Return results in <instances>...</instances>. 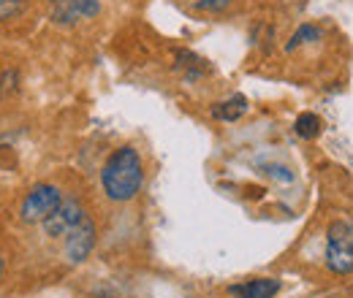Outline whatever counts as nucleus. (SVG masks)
I'll return each instance as SVG.
<instances>
[{
	"label": "nucleus",
	"instance_id": "f257e3e1",
	"mask_svg": "<svg viewBox=\"0 0 353 298\" xmlns=\"http://www.w3.org/2000/svg\"><path fill=\"white\" fill-rule=\"evenodd\" d=\"M141 182H144V166H141V158L133 147H120L112 152V158L103 163L101 171V184H103V193L112 198V201H131L133 195L141 190Z\"/></svg>",
	"mask_w": 353,
	"mask_h": 298
},
{
	"label": "nucleus",
	"instance_id": "f03ea898",
	"mask_svg": "<svg viewBox=\"0 0 353 298\" xmlns=\"http://www.w3.org/2000/svg\"><path fill=\"white\" fill-rule=\"evenodd\" d=\"M326 266L334 274L353 271V220H337L326 233Z\"/></svg>",
	"mask_w": 353,
	"mask_h": 298
},
{
	"label": "nucleus",
	"instance_id": "7ed1b4c3",
	"mask_svg": "<svg viewBox=\"0 0 353 298\" xmlns=\"http://www.w3.org/2000/svg\"><path fill=\"white\" fill-rule=\"evenodd\" d=\"M60 204H63V195H60V190L54 184H36L25 195L19 214H22L25 222H44Z\"/></svg>",
	"mask_w": 353,
	"mask_h": 298
},
{
	"label": "nucleus",
	"instance_id": "20e7f679",
	"mask_svg": "<svg viewBox=\"0 0 353 298\" xmlns=\"http://www.w3.org/2000/svg\"><path fill=\"white\" fill-rule=\"evenodd\" d=\"M85 217H88V214L79 206V201H63V204L44 220L46 236H54V239H57V236H68Z\"/></svg>",
	"mask_w": 353,
	"mask_h": 298
},
{
	"label": "nucleus",
	"instance_id": "39448f33",
	"mask_svg": "<svg viewBox=\"0 0 353 298\" xmlns=\"http://www.w3.org/2000/svg\"><path fill=\"white\" fill-rule=\"evenodd\" d=\"M101 11L98 0H52V22L74 25L79 19H90Z\"/></svg>",
	"mask_w": 353,
	"mask_h": 298
},
{
	"label": "nucleus",
	"instance_id": "423d86ee",
	"mask_svg": "<svg viewBox=\"0 0 353 298\" xmlns=\"http://www.w3.org/2000/svg\"><path fill=\"white\" fill-rule=\"evenodd\" d=\"M92 247H95V225L85 217V220L65 236V255H68L71 263H82V260H88V255L92 253Z\"/></svg>",
	"mask_w": 353,
	"mask_h": 298
},
{
	"label": "nucleus",
	"instance_id": "0eeeda50",
	"mask_svg": "<svg viewBox=\"0 0 353 298\" xmlns=\"http://www.w3.org/2000/svg\"><path fill=\"white\" fill-rule=\"evenodd\" d=\"M280 290V282L277 279H269V277H261V279H250V282H242V285H231L228 293L234 298H274Z\"/></svg>",
	"mask_w": 353,
	"mask_h": 298
},
{
	"label": "nucleus",
	"instance_id": "6e6552de",
	"mask_svg": "<svg viewBox=\"0 0 353 298\" xmlns=\"http://www.w3.org/2000/svg\"><path fill=\"white\" fill-rule=\"evenodd\" d=\"M245 111H248V98H245V95H234V98L221 100V103L212 106V117L221 120V123H234V120H239Z\"/></svg>",
	"mask_w": 353,
	"mask_h": 298
},
{
	"label": "nucleus",
	"instance_id": "1a4fd4ad",
	"mask_svg": "<svg viewBox=\"0 0 353 298\" xmlns=\"http://www.w3.org/2000/svg\"><path fill=\"white\" fill-rule=\"evenodd\" d=\"M321 130H323V123H321V117H318V114H312V111L299 114V117H296V123H294V133H296L299 138H305V141L318 138V136H321Z\"/></svg>",
	"mask_w": 353,
	"mask_h": 298
},
{
	"label": "nucleus",
	"instance_id": "9d476101",
	"mask_svg": "<svg viewBox=\"0 0 353 298\" xmlns=\"http://www.w3.org/2000/svg\"><path fill=\"white\" fill-rule=\"evenodd\" d=\"M321 39V30L315 28V25H302L294 36H291V41H288V52H294V49H299V46H305V43H312V41H318Z\"/></svg>",
	"mask_w": 353,
	"mask_h": 298
},
{
	"label": "nucleus",
	"instance_id": "9b49d317",
	"mask_svg": "<svg viewBox=\"0 0 353 298\" xmlns=\"http://www.w3.org/2000/svg\"><path fill=\"white\" fill-rule=\"evenodd\" d=\"M25 8V0H0V22L14 19Z\"/></svg>",
	"mask_w": 353,
	"mask_h": 298
},
{
	"label": "nucleus",
	"instance_id": "f8f14e48",
	"mask_svg": "<svg viewBox=\"0 0 353 298\" xmlns=\"http://www.w3.org/2000/svg\"><path fill=\"white\" fill-rule=\"evenodd\" d=\"M228 6H231V0H199L196 3L199 11H210V14H221Z\"/></svg>",
	"mask_w": 353,
	"mask_h": 298
},
{
	"label": "nucleus",
	"instance_id": "ddd939ff",
	"mask_svg": "<svg viewBox=\"0 0 353 298\" xmlns=\"http://www.w3.org/2000/svg\"><path fill=\"white\" fill-rule=\"evenodd\" d=\"M14 82H17V71L3 74V79H0V98H3L6 92H11V89H14Z\"/></svg>",
	"mask_w": 353,
	"mask_h": 298
},
{
	"label": "nucleus",
	"instance_id": "4468645a",
	"mask_svg": "<svg viewBox=\"0 0 353 298\" xmlns=\"http://www.w3.org/2000/svg\"><path fill=\"white\" fill-rule=\"evenodd\" d=\"M0 274H3V257H0Z\"/></svg>",
	"mask_w": 353,
	"mask_h": 298
}]
</instances>
